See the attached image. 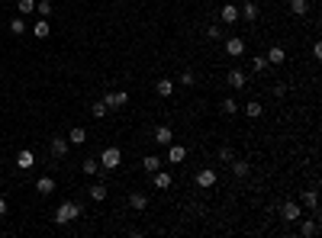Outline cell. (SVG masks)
Instances as JSON below:
<instances>
[{
    "instance_id": "83f0119b",
    "label": "cell",
    "mask_w": 322,
    "mask_h": 238,
    "mask_svg": "<svg viewBox=\"0 0 322 238\" xmlns=\"http://www.w3.org/2000/svg\"><path fill=\"white\" fill-rule=\"evenodd\" d=\"M245 113L252 116V119H258V116H264V107H261L258 100H248V107H245Z\"/></svg>"
},
{
    "instance_id": "f546056e",
    "label": "cell",
    "mask_w": 322,
    "mask_h": 238,
    "mask_svg": "<svg viewBox=\"0 0 322 238\" xmlns=\"http://www.w3.org/2000/svg\"><path fill=\"white\" fill-rule=\"evenodd\" d=\"M303 203H306L309 209H316V206H319V196H316V190H303Z\"/></svg>"
},
{
    "instance_id": "4fadbf2b",
    "label": "cell",
    "mask_w": 322,
    "mask_h": 238,
    "mask_svg": "<svg viewBox=\"0 0 322 238\" xmlns=\"http://www.w3.org/2000/svg\"><path fill=\"white\" fill-rule=\"evenodd\" d=\"M155 93L158 97H174V81L171 77H161L158 84H155Z\"/></svg>"
},
{
    "instance_id": "4dcf8cb0",
    "label": "cell",
    "mask_w": 322,
    "mask_h": 238,
    "mask_svg": "<svg viewBox=\"0 0 322 238\" xmlns=\"http://www.w3.org/2000/svg\"><path fill=\"white\" fill-rule=\"evenodd\" d=\"M10 29H13L16 36H23V32H26V23H23V16H13V20H10Z\"/></svg>"
},
{
    "instance_id": "1f68e13d",
    "label": "cell",
    "mask_w": 322,
    "mask_h": 238,
    "mask_svg": "<svg viewBox=\"0 0 322 238\" xmlns=\"http://www.w3.org/2000/svg\"><path fill=\"white\" fill-rule=\"evenodd\" d=\"M91 113L97 116V119H103V116H110V109H107V103H103V100H97V103H93V109H91Z\"/></svg>"
},
{
    "instance_id": "30bf717a",
    "label": "cell",
    "mask_w": 322,
    "mask_h": 238,
    "mask_svg": "<svg viewBox=\"0 0 322 238\" xmlns=\"http://www.w3.org/2000/svg\"><path fill=\"white\" fill-rule=\"evenodd\" d=\"M187 158V148L184 145H174V142H171L168 145V164H181Z\"/></svg>"
},
{
    "instance_id": "7a4b0ae2",
    "label": "cell",
    "mask_w": 322,
    "mask_h": 238,
    "mask_svg": "<svg viewBox=\"0 0 322 238\" xmlns=\"http://www.w3.org/2000/svg\"><path fill=\"white\" fill-rule=\"evenodd\" d=\"M119 164H123V151H119L116 145L103 148V154H100V168H103V171H116Z\"/></svg>"
},
{
    "instance_id": "7c38bea8",
    "label": "cell",
    "mask_w": 322,
    "mask_h": 238,
    "mask_svg": "<svg viewBox=\"0 0 322 238\" xmlns=\"http://www.w3.org/2000/svg\"><path fill=\"white\" fill-rule=\"evenodd\" d=\"M264 58H268V65H284V62H287V52H284L280 45H271Z\"/></svg>"
},
{
    "instance_id": "8992f818",
    "label": "cell",
    "mask_w": 322,
    "mask_h": 238,
    "mask_svg": "<svg viewBox=\"0 0 322 238\" xmlns=\"http://www.w3.org/2000/svg\"><path fill=\"white\" fill-rule=\"evenodd\" d=\"M197 187H203V190L216 187V171H213V168H203V171H197Z\"/></svg>"
},
{
    "instance_id": "9c48e42d",
    "label": "cell",
    "mask_w": 322,
    "mask_h": 238,
    "mask_svg": "<svg viewBox=\"0 0 322 238\" xmlns=\"http://www.w3.org/2000/svg\"><path fill=\"white\" fill-rule=\"evenodd\" d=\"M32 164H36V154H32L29 148H20V154H16V168H20V171H29Z\"/></svg>"
},
{
    "instance_id": "52a82bcc",
    "label": "cell",
    "mask_w": 322,
    "mask_h": 238,
    "mask_svg": "<svg viewBox=\"0 0 322 238\" xmlns=\"http://www.w3.org/2000/svg\"><path fill=\"white\" fill-rule=\"evenodd\" d=\"M48 148H52L55 158H65V154H68V148H71V142H68V138H62V135H55L52 142H48Z\"/></svg>"
},
{
    "instance_id": "f35d334b",
    "label": "cell",
    "mask_w": 322,
    "mask_h": 238,
    "mask_svg": "<svg viewBox=\"0 0 322 238\" xmlns=\"http://www.w3.org/2000/svg\"><path fill=\"white\" fill-rule=\"evenodd\" d=\"M242 3H245V0H242Z\"/></svg>"
},
{
    "instance_id": "7402d4cb",
    "label": "cell",
    "mask_w": 322,
    "mask_h": 238,
    "mask_svg": "<svg viewBox=\"0 0 322 238\" xmlns=\"http://www.w3.org/2000/svg\"><path fill=\"white\" fill-rule=\"evenodd\" d=\"M68 142H71V145H84V142H87V132L81 129V126H74V129H71V135H68Z\"/></svg>"
},
{
    "instance_id": "8fae6325",
    "label": "cell",
    "mask_w": 322,
    "mask_h": 238,
    "mask_svg": "<svg viewBox=\"0 0 322 238\" xmlns=\"http://www.w3.org/2000/svg\"><path fill=\"white\" fill-rule=\"evenodd\" d=\"M238 20H248V23H254V20H258V7H254L252 0H245V3L238 7Z\"/></svg>"
},
{
    "instance_id": "cb8c5ba5",
    "label": "cell",
    "mask_w": 322,
    "mask_h": 238,
    "mask_svg": "<svg viewBox=\"0 0 322 238\" xmlns=\"http://www.w3.org/2000/svg\"><path fill=\"white\" fill-rule=\"evenodd\" d=\"M290 13L293 16H306L309 13V3H306V0H290Z\"/></svg>"
},
{
    "instance_id": "8d00e7d4",
    "label": "cell",
    "mask_w": 322,
    "mask_h": 238,
    "mask_svg": "<svg viewBox=\"0 0 322 238\" xmlns=\"http://www.w3.org/2000/svg\"><path fill=\"white\" fill-rule=\"evenodd\" d=\"M181 84H184V87L193 84V71H184V74H181Z\"/></svg>"
},
{
    "instance_id": "ac0fdd59",
    "label": "cell",
    "mask_w": 322,
    "mask_h": 238,
    "mask_svg": "<svg viewBox=\"0 0 322 238\" xmlns=\"http://www.w3.org/2000/svg\"><path fill=\"white\" fill-rule=\"evenodd\" d=\"M232 174H235V177H248V171H252V168H248V161H242V158H232Z\"/></svg>"
},
{
    "instance_id": "484cf974",
    "label": "cell",
    "mask_w": 322,
    "mask_h": 238,
    "mask_svg": "<svg viewBox=\"0 0 322 238\" xmlns=\"http://www.w3.org/2000/svg\"><path fill=\"white\" fill-rule=\"evenodd\" d=\"M252 71H254V74H264V71H268V58H264V55H254V58H252Z\"/></svg>"
},
{
    "instance_id": "d590c367",
    "label": "cell",
    "mask_w": 322,
    "mask_h": 238,
    "mask_svg": "<svg viewBox=\"0 0 322 238\" xmlns=\"http://www.w3.org/2000/svg\"><path fill=\"white\" fill-rule=\"evenodd\" d=\"M219 158H223V161H232V158H235V151H232V148H219Z\"/></svg>"
},
{
    "instance_id": "d6986e66",
    "label": "cell",
    "mask_w": 322,
    "mask_h": 238,
    "mask_svg": "<svg viewBox=\"0 0 322 238\" xmlns=\"http://www.w3.org/2000/svg\"><path fill=\"white\" fill-rule=\"evenodd\" d=\"M155 187H158V190H168V187H171V174H168V171H155Z\"/></svg>"
},
{
    "instance_id": "2e32d148",
    "label": "cell",
    "mask_w": 322,
    "mask_h": 238,
    "mask_svg": "<svg viewBox=\"0 0 322 238\" xmlns=\"http://www.w3.org/2000/svg\"><path fill=\"white\" fill-rule=\"evenodd\" d=\"M87 196H91L93 203L107 200V184H93V187H87Z\"/></svg>"
},
{
    "instance_id": "836d02e7",
    "label": "cell",
    "mask_w": 322,
    "mask_h": 238,
    "mask_svg": "<svg viewBox=\"0 0 322 238\" xmlns=\"http://www.w3.org/2000/svg\"><path fill=\"white\" fill-rule=\"evenodd\" d=\"M207 39L219 42V39H223V29H219V26H209V29H207Z\"/></svg>"
},
{
    "instance_id": "f1b7e54d",
    "label": "cell",
    "mask_w": 322,
    "mask_h": 238,
    "mask_svg": "<svg viewBox=\"0 0 322 238\" xmlns=\"http://www.w3.org/2000/svg\"><path fill=\"white\" fill-rule=\"evenodd\" d=\"M36 13L42 16V20H48V16H52V3H48V0H39V3H36Z\"/></svg>"
},
{
    "instance_id": "4316f807",
    "label": "cell",
    "mask_w": 322,
    "mask_h": 238,
    "mask_svg": "<svg viewBox=\"0 0 322 238\" xmlns=\"http://www.w3.org/2000/svg\"><path fill=\"white\" fill-rule=\"evenodd\" d=\"M81 171H84V174H97V171H100V161H97V158H87V161H81Z\"/></svg>"
},
{
    "instance_id": "ffe728a7",
    "label": "cell",
    "mask_w": 322,
    "mask_h": 238,
    "mask_svg": "<svg viewBox=\"0 0 322 238\" xmlns=\"http://www.w3.org/2000/svg\"><path fill=\"white\" fill-rule=\"evenodd\" d=\"M32 36H36V39H48V36H52V29H48V20H39V23L32 26Z\"/></svg>"
},
{
    "instance_id": "9a60e30c",
    "label": "cell",
    "mask_w": 322,
    "mask_h": 238,
    "mask_svg": "<svg viewBox=\"0 0 322 238\" xmlns=\"http://www.w3.org/2000/svg\"><path fill=\"white\" fill-rule=\"evenodd\" d=\"M223 23L226 26L238 23V7H235V3H226V7H223Z\"/></svg>"
},
{
    "instance_id": "ba28073f",
    "label": "cell",
    "mask_w": 322,
    "mask_h": 238,
    "mask_svg": "<svg viewBox=\"0 0 322 238\" xmlns=\"http://www.w3.org/2000/svg\"><path fill=\"white\" fill-rule=\"evenodd\" d=\"M226 84L238 90V87H245V84H248V74H245V71H238V68H232L229 74H226Z\"/></svg>"
},
{
    "instance_id": "d6a6232c",
    "label": "cell",
    "mask_w": 322,
    "mask_h": 238,
    "mask_svg": "<svg viewBox=\"0 0 322 238\" xmlns=\"http://www.w3.org/2000/svg\"><path fill=\"white\" fill-rule=\"evenodd\" d=\"M26 13H36V0H20V16Z\"/></svg>"
},
{
    "instance_id": "6da1fadb",
    "label": "cell",
    "mask_w": 322,
    "mask_h": 238,
    "mask_svg": "<svg viewBox=\"0 0 322 238\" xmlns=\"http://www.w3.org/2000/svg\"><path fill=\"white\" fill-rule=\"evenodd\" d=\"M55 225H68V222H74V219H81V206H77L74 200H65L62 206L55 209Z\"/></svg>"
},
{
    "instance_id": "5b68a950",
    "label": "cell",
    "mask_w": 322,
    "mask_h": 238,
    "mask_svg": "<svg viewBox=\"0 0 322 238\" xmlns=\"http://www.w3.org/2000/svg\"><path fill=\"white\" fill-rule=\"evenodd\" d=\"M242 52H245V39H242V36H226V55L238 58Z\"/></svg>"
},
{
    "instance_id": "e0dca14e",
    "label": "cell",
    "mask_w": 322,
    "mask_h": 238,
    "mask_svg": "<svg viewBox=\"0 0 322 238\" xmlns=\"http://www.w3.org/2000/svg\"><path fill=\"white\" fill-rule=\"evenodd\" d=\"M36 190L42 193V196H48V193L55 190V177H39V180H36Z\"/></svg>"
},
{
    "instance_id": "5bb4252c",
    "label": "cell",
    "mask_w": 322,
    "mask_h": 238,
    "mask_svg": "<svg viewBox=\"0 0 322 238\" xmlns=\"http://www.w3.org/2000/svg\"><path fill=\"white\" fill-rule=\"evenodd\" d=\"M155 142H158V145H171V142H174L171 126H158V129H155Z\"/></svg>"
},
{
    "instance_id": "d4e9b609",
    "label": "cell",
    "mask_w": 322,
    "mask_h": 238,
    "mask_svg": "<svg viewBox=\"0 0 322 238\" xmlns=\"http://www.w3.org/2000/svg\"><path fill=\"white\" fill-rule=\"evenodd\" d=\"M142 168H145V174H155V171H161V158H155V154H148L145 161H142Z\"/></svg>"
},
{
    "instance_id": "603a6c76",
    "label": "cell",
    "mask_w": 322,
    "mask_h": 238,
    "mask_svg": "<svg viewBox=\"0 0 322 238\" xmlns=\"http://www.w3.org/2000/svg\"><path fill=\"white\" fill-rule=\"evenodd\" d=\"M129 206H132V209H138V213H142V209L148 206V196H145V193H132V196H129Z\"/></svg>"
},
{
    "instance_id": "277c9868",
    "label": "cell",
    "mask_w": 322,
    "mask_h": 238,
    "mask_svg": "<svg viewBox=\"0 0 322 238\" xmlns=\"http://www.w3.org/2000/svg\"><path fill=\"white\" fill-rule=\"evenodd\" d=\"M299 216H303V209H299V203L287 200L284 206H280V219H284V222H297Z\"/></svg>"
},
{
    "instance_id": "44dd1931",
    "label": "cell",
    "mask_w": 322,
    "mask_h": 238,
    "mask_svg": "<svg viewBox=\"0 0 322 238\" xmlns=\"http://www.w3.org/2000/svg\"><path fill=\"white\" fill-rule=\"evenodd\" d=\"M316 232H319V222H316V219H306V222L299 225V235H303V238H313Z\"/></svg>"
},
{
    "instance_id": "3957f363",
    "label": "cell",
    "mask_w": 322,
    "mask_h": 238,
    "mask_svg": "<svg viewBox=\"0 0 322 238\" xmlns=\"http://www.w3.org/2000/svg\"><path fill=\"white\" fill-rule=\"evenodd\" d=\"M103 103H107V109H123L126 103H129V93H126V90H113V93L103 97Z\"/></svg>"
},
{
    "instance_id": "74e56055",
    "label": "cell",
    "mask_w": 322,
    "mask_h": 238,
    "mask_svg": "<svg viewBox=\"0 0 322 238\" xmlns=\"http://www.w3.org/2000/svg\"><path fill=\"white\" fill-rule=\"evenodd\" d=\"M0 216H7V200L0 196Z\"/></svg>"
},
{
    "instance_id": "e575fe53",
    "label": "cell",
    "mask_w": 322,
    "mask_h": 238,
    "mask_svg": "<svg viewBox=\"0 0 322 238\" xmlns=\"http://www.w3.org/2000/svg\"><path fill=\"white\" fill-rule=\"evenodd\" d=\"M235 100H229V97H226V100H223V113H235Z\"/></svg>"
}]
</instances>
